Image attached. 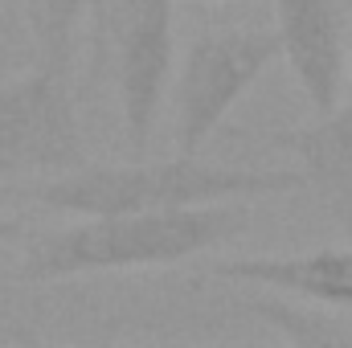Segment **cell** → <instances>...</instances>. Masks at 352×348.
<instances>
[{
	"label": "cell",
	"instance_id": "obj_1",
	"mask_svg": "<svg viewBox=\"0 0 352 348\" xmlns=\"http://www.w3.org/2000/svg\"><path fill=\"white\" fill-rule=\"evenodd\" d=\"M250 226L246 205H184V209H148V213H107L78 226L41 234L21 262L25 283H58L98 270L131 266H168L209 246L234 242Z\"/></svg>",
	"mask_w": 352,
	"mask_h": 348
},
{
	"label": "cell",
	"instance_id": "obj_2",
	"mask_svg": "<svg viewBox=\"0 0 352 348\" xmlns=\"http://www.w3.org/2000/svg\"><path fill=\"white\" fill-rule=\"evenodd\" d=\"M307 180L299 168H226L201 164L197 156H173L152 164H78L70 173L41 176L25 193L58 213L107 217V213H148V209H184L213 205L234 197H270L299 193Z\"/></svg>",
	"mask_w": 352,
	"mask_h": 348
},
{
	"label": "cell",
	"instance_id": "obj_3",
	"mask_svg": "<svg viewBox=\"0 0 352 348\" xmlns=\"http://www.w3.org/2000/svg\"><path fill=\"white\" fill-rule=\"evenodd\" d=\"M87 164L70 70L29 66L0 83V180L54 176Z\"/></svg>",
	"mask_w": 352,
	"mask_h": 348
},
{
	"label": "cell",
	"instance_id": "obj_4",
	"mask_svg": "<svg viewBox=\"0 0 352 348\" xmlns=\"http://www.w3.org/2000/svg\"><path fill=\"white\" fill-rule=\"evenodd\" d=\"M283 54L278 29H205L188 41L176 78V156H197L230 107Z\"/></svg>",
	"mask_w": 352,
	"mask_h": 348
},
{
	"label": "cell",
	"instance_id": "obj_5",
	"mask_svg": "<svg viewBox=\"0 0 352 348\" xmlns=\"http://www.w3.org/2000/svg\"><path fill=\"white\" fill-rule=\"evenodd\" d=\"M94 17L115 54V83H119L127 148L144 156L152 144L156 119H160V98L168 87V74H173L176 0H102Z\"/></svg>",
	"mask_w": 352,
	"mask_h": 348
},
{
	"label": "cell",
	"instance_id": "obj_6",
	"mask_svg": "<svg viewBox=\"0 0 352 348\" xmlns=\"http://www.w3.org/2000/svg\"><path fill=\"white\" fill-rule=\"evenodd\" d=\"M274 29L316 115H328L340 102V83H344L349 4L344 0H278Z\"/></svg>",
	"mask_w": 352,
	"mask_h": 348
},
{
	"label": "cell",
	"instance_id": "obj_7",
	"mask_svg": "<svg viewBox=\"0 0 352 348\" xmlns=\"http://www.w3.org/2000/svg\"><path fill=\"white\" fill-rule=\"evenodd\" d=\"M270 148H287L299 156V173L332 221L352 234V107H332L307 127L266 135Z\"/></svg>",
	"mask_w": 352,
	"mask_h": 348
},
{
	"label": "cell",
	"instance_id": "obj_8",
	"mask_svg": "<svg viewBox=\"0 0 352 348\" xmlns=\"http://www.w3.org/2000/svg\"><path fill=\"white\" fill-rule=\"evenodd\" d=\"M209 279L274 287L299 299H311L332 312H352V246L340 250H307V254H278V259H230L213 262Z\"/></svg>",
	"mask_w": 352,
	"mask_h": 348
},
{
	"label": "cell",
	"instance_id": "obj_9",
	"mask_svg": "<svg viewBox=\"0 0 352 348\" xmlns=\"http://www.w3.org/2000/svg\"><path fill=\"white\" fill-rule=\"evenodd\" d=\"M102 0H25L21 17L29 25L33 50H37V66H54V70H70L74 58V33L82 25V17L94 12Z\"/></svg>",
	"mask_w": 352,
	"mask_h": 348
},
{
	"label": "cell",
	"instance_id": "obj_10",
	"mask_svg": "<svg viewBox=\"0 0 352 348\" xmlns=\"http://www.w3.org/2000/svg\"><path fill=\"white\" fill-rule=\"evenodd\" d=\"M250 312L254 316H263L270 324H278L291 340H299V345H349L352 332L344 328H336L332 320H316L311 312H299V307H287V303H270V299H258V303H250Z\"/></svg>",
	"mask_w": 352,
	"mask_h": 348
},
{
	"label": "cell",
	"instance_id": "obj_11",
	"mask_svg": "<svg viewBox=\"0 0 352 348\" xmlns=\"http://www.w3.org/2000/svg\"><path fill=\"white\" fill-rule=\"evenodd\" d=\"M37 66V50H33V37H29V25L21 12L12 8H0V83Z\"/></svg>",
	"mask_w": 352,
	"mask_h": 348
},
{
	"label": "cell",
	"instance_id": "obj_12",
	"mask_svg": "<svg viewBox=\"0 0 352 348\" xmlns=\"http://www.w3.org/2000/svg\"><path fill=\"white\" fill-rule=\"evenodd\" d=\"M21 234H25V226H21L16 217H0V246H4V242H16Z\"/></svg>",
	"mask_w": 352,
	"mask_h": 348
},
{
	"label": "cell",
	"instance_id": "obj_13",
	"mask_svg": "<svg viewBox=\"0 0 352 348\" xmlns=\"http://www.w3.org/2000/svg\"><path fill=\"white\" fill-rule=\"evenodd\" d=\"M344 70H349V74H352V50H349V58H344Z\"/></svg>",
	"mask_w": 352,
	"mask_h": 348
}]
</instances>
